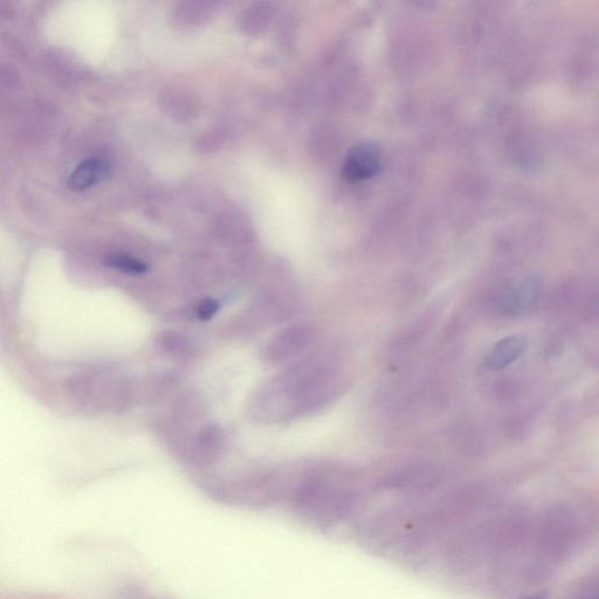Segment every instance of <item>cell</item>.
<instances>
[{
  "instance_id": "obj_1",
  "label": "cell",
  "mask_w": 599,
  "mask_h": 599,
  "mask_svg": "<svg viewBox=\"0 0 599 599\" xmlns=\"http://www.w3.org/2000/svg\"><path fill=\"white\" fill-rule=\"evenodd\" d=\"M382 158L374 143L362 142L351 148L342 165L344 181L354 184L368 181L380 172Z\"/></svg>"
},
{
  "instance_id": "obj_2",
  "label": "cell",
  "mask_w": 599,
  "mask_h": 599,
  "mask_svg": "<svg viewBox=\"0 0 599 599\" xmlns=\"http://www.w3.org/2000/svg\"><path fill=\"white\" fill-rule=\"evenodd\" d=\"M312 332L308 327H294L286 330L271 344L267 355L274 362H284L301 353L311 343Z\"/></svg>"
},
{
  "instance_id": "obj_3",
  "label": "cell",
  "mask_w": 599,
  "mask_h": 599,
  "mask_svg": "<svg viewBox=\"0 0 599 599\" xmlns=\"http://www.w3.org/2000/svg\"><path fill=\"white\" fill-rule=\"evenodd\" d=\"M109 170V163L105 158H88L72 172L70 179H68V187L74 191H84L92 188L108 176Z\"/></svg>"
},
{
  "instance_id": "obj_4",
  "label": "cell",
  "mask_w": 599,
  "mask_h": 599,
  "mask_svg": "<svg viewBox=\"0 0 599 599\" xmlns=\"http://www.w3.org/2000/svg\"><path fill=\"white\" fill-rule=\"evenodd\" d=\"M527 341L519 335L508 336L506 339L495 343L490 353L486 356L488 368L494 370L504 369L525 353Z\"/></svg>"
},
{
  "instance_id": "obj_5",
  "label": "cell",
  "mask_w": 599,
  "mask_h": 599,
  "mask_svg": "<svg viewBox=\"0 0 599 599\" xmlns=\"http://www.w3.org/2000/svg\"><path fill=\"white\" fill-rule=\"evenodd\" d=\"M196 445L198 457L205 461H212L223 449V433L217 426L210 425L201 433Z\"/></svg>"
},
{
  "instance_id": "obj_6",
  "label": "cell",
  "mask_w": 599,
  "mask_h": 599,
  "mask_svg": "<svg viewBox=\"0 0 599 599\" xmlns=\"http://www.w3.org/2000/svg\"><path fill=\"white\" fill-rule=\"evenodd\" d=\"M167 353L176 357H189L194 353V344L187 336L176 332H165L160 340Z\"/></svg>"
},
{
  "instance_id": "obj_7",
  "label": "cell",
  "mask_w": 599,
  "mask_h": 599,
  "mask_svg": "<svg viewBox=\"0 0 599 599\" xmlns=\"http://www.w3.org/2000/svg\"><path fill=\"white\" fill-rule=\"evenodd\" d=\"M513 299L518 309L533 307L540 294V284L536 279H528L520 286L518 291H512Z\"/></svg>"
},
{
  "instance_id": "obj_8",
  "label": "cell",
  "mask_w": 599,
  "mask_h": 599,
  "mask_svg": "<svg viewBox=\"0 0 599 599\" xmlns=\"http://www.w3.org/2000/svg\"><path fill=\"white\" fill-rule=\"evenodd\" d=\"M106 265L130 274H142L148 271V266L143 261L126 256V254H110L106 258Z\"/></svg>"
},
{
  "instance_id": "obj_9",
  "label": "cell",
  "mask_w": 599,
  "mask_h": 599,
  "mask_svg": "<svg viewBox=\"0 0 599 599\" xmlns=\"http://www.w3.org/2000/svg\"><path fill=\"white\" fill-rule=\"evenodd\" d=\"M219 305L218 302L212 299H206L201 302V304L197 307V315L198 318L203 321H209L215 316L218 312Z\"/></svg>"
},
{
  "instance_id": "obj_10",
  "label": "cell",
  "mask_w": 599,
  "mask_h": 599,
  "mask_svg": "<svg viewBox=\"0 0 599 599\" xmlns=\"http://www.w3.org/2000/svg\"><path fill=\"white\" fill-rule=\"evenodd\" d=\"M550 595L548 591H540V592H536V594L533 595H529L526 597H523L521 599H549Z\"/></svg>"
}]
</instances>
